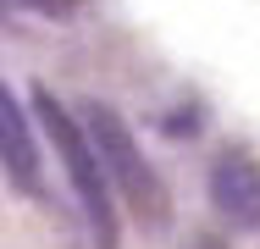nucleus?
I'll return each mask as SVG.
<instances>
[{"mask_svg":"<svg viewBox=\"0 0 260 249\" xmlns=\"http://www.w3.org/2000/svg\"><path fill=\"white\" fill-rule=\"evenodd\" d=\"M72 116H78L83 139H89V149H94V161H100L111 199H122L144 227H166V222H172V194H166L160 172L150 166V155H144V144H139V133L122 122V111H111V105H100V100H89V105L72 111Z\"/></svg>","mask_w":260,"mask_h":249,"instance_id":"obj_1","label":"nucleus"},{"mask_svg":"<svg viewBox=\"0 0 260 249\" xmlns=\"http://www.w3.org/2000/svg\"><path fill=\"white\" fill-rule=\"evenodd\" d=\"M34 111H39V128L50 133L55 155H61V166H67V183H72V199H78V210H83V222H89V233H94V249H116V199L105 189V172L100 161H94V149L83 139V128H78V116L50 95V89H34Z\"/></svg>","mask_w":260,"mask_h":249,"instance_id":"obj_2","label":"nucleus"},{"mask_svg":"<svg viewBox=\"0 0 260 249\" xmlns=\"http://www.w3.org/2000/svg\"><path fill=\"white\" fill-rule=\"evenodd\" d=\"M210 205L227 227H260V161L244 149H221L210 161Z\"/></svg>","mask_w":260,"mask_h":249,"instance_id":"obj_3","label":"nucleus"},{"mask_svg":"<svg viewBox=\"0 0 260 249\" xmlns=\"http://www.w3.org/2000/svg\"><path fill=\"white\" fill-rule=\"evenodd\" d=\"M0 172L11 177L17 194H39L45 189V155H39V139L22 116L17 95L0 83Z\"/></svg>","mask_w":260,"mask_h":249,"instance_id":"obj_4","label":"nucleus"},{"mask_svg":"<svg viewBox=\"0 0 260 249\" xmlns=\"http://www.w3.org/2000/svg\"><path fill=\"white\" fill-rule=\"evenodd\" d=\"M0 6H22V11H39V17H78L83 0H0Z\"/></svg>","mask_w":260,"mask_h":249,"instance_id":"obj_5","label":"nucleus"},{"mask_svg":"<svg viewBox=\"0 0 260 249\" xmlns=\"http://www.w3.org/2000/svg\"><path fill=\"white\" fill-rule=\"evenodd\" d=\"M183 249H227V244H221L216 233H200V238H188V244H183Z\"/></svg>","mask_w":260,"mask_h":249,"instance_id":"obj_6","label":"nucleus"}]
</instances>
